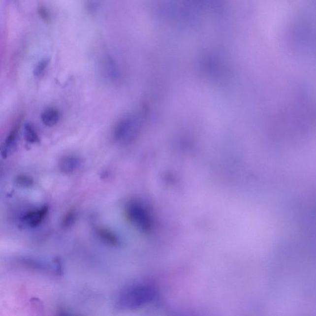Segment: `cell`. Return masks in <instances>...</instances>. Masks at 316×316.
Here are the masks:
<instances>
[{"instance_id":"cell-15","label":"cell","mask_w":316,"mask_h":316,"mask_svg":"<svg viewBox=\"0 0 316 316\" xmlns=\"http://www.w3.org/2000/svg\"><path fill=\"white\" fill-rule=\"evenodd\" d=\"M38 11L39 14H40L41 18H42L43 19V20L44 21L49 20V18H50L49 13H48V11L47 10V9L46 8L45 6H39Z\"/></svg>"},{"instance_id":"cell-5","label":"cell","mask_w":316,"mask_h":316,"mask_svg":"<svg viewBox=\"0 0 316 316\" xmlns=\"http://www.w3.org/2000/svg\"><path fill=\"white\" fill-rule=\"evenodd\" d=\"M22 123V118H18V120L14 124L11 129L7 135L4 140L3 145L1 148V155L3 159H6L7 158L11 156L15 152L20 130Z\"/></svg>"},{"instance_id":"cell-10","label":"cell","mask_w":316,"mask_h":316,"mask_svg":"<svg viewBox=\"0 0 316 316\" xmlns=\"http://www.w3.org/2000/svg\"><path fill=\"white\" fill-rule=\"evenodd\" d=\"M104 70L106 74L112 81H117L120 78V70L115 61L111 57H107L104 62Z\"/></svg>"},{"instance_id":"cell-4","label":"cell","mask_w":316,"mask_h":316,"mask_svg":"<svg viewBox=\"0 0 316 316\" xmlns=\"http://www.w3.org/2000/svg\"><path fill=\"white\" fill-rule=\"evenodd\" d=\"M125 213L127 220L137 229L147 232L150 229L149 213L140 201L132 200L126 204Z\"/></svg>"},{"instance_id":"cell-12","label":"cell","mask_w":316,"mask_h":316,"mask_svg":"<svg viewBox=\"0 0 316 316\" xmlns=\"http://www.w3.org/2000/svg\"><path fill=\"white\" fill-rule=\"evenodd\" d=\"M77 218V212L75 208L70 209L65 214L62 219V226L64 229H68L74 225Z\"/></svg>"},{"instance_id":"cell-1","label":"cell","mask_w":316,"mask_h":316,"mask_svg":"<svg viewBox=\"0 0 316 316\" xmlns=\"http://www.w3.org/2000/svg\"><path fill=\"white\" fill-rule=\"evenodd\" d=\"M150 298V290L145 284H131L119 291L115 298V306L120 310H131L147 303Z\"/></svg>"},{"instance_id":"cell-11","label":"cell","mask_w":316,"mask_h":316,"mask_svg":"<svg viewBox=\"0 0 316 316\" xmlns=\"http://www.w3.org/2000/svg\"><path fill=\"white\" fill-rule=\"evenodd\" d=\"M24 139L31 144L40 142V138L33 126L30 123H26L24 129Z\"/></svg>"},{"instance_id":"cell-8","label":"cell","mask_w":316,"mask_h":316,"mask_svg":"<svg viewBox=\"0 0 316 316\" xmlns=\"http://www.w3.org/2000/svg\"><path fill=\"white\" fill-rule=\"evenodd\" d=\"M95 232L99 240L108 246L116 247L120 244L118 236L108 228L97 226L95 228Z\"/></svg>"},{"instance_id":"cell-14","label":"cell","mask_w":316,"mask_h":316,"mask_svg":"<svg viewBox=\"0 0 316 316\" xmlns=\"http://www.w3.org/2000/svg\"><path fill=\"white\" fill-rule=\"evenodd\" d=\"M50 63V60L48 58H43L36 63L33 69V74L36 77H40L43 74L45 70L47 69L48 64Z\"/></svg>"},{"instance_id":"cell-2","label":"cell","mask_w":316,"mask_h":316,"mask_svg":"<svg viewBox=\"0 0 316 316\" xmlns=\"http://www.w3.org/2000/svg\"><path fill=\"white\" fill-rule=\"evenodd\" d=\"M142 115L130 114L124 116L114 125L111 137L119 145L130 144L137 138L142 124Z\"/></svg>"},{"instance_id":"cell-7","label":"cell","mask_w":316,"mask_h":316,"mask_svg":"<svg viewBox=\"0 0 316 316\" xmlns=\"http://www.w3.org/2000/svg\"><path fill=\"white\" fill-rule=\"evenodd\" d=\"M82 164L81 158L75 155H67L61 158L58 162V168L62 173L70 175L81 168Z\"/></svg>"},{"instance_id":"cell-3","label":"cell","mask_w":316,"mask_h":316,"mask_svg":"<svg viewBox=\"0 0 316 316\" xmlns=\"http://www.w3.org/2000/svg\"><path fill=\"white\" fill-rule=\"evenodd\" d=\"M17 264L26 269L55 276H61L64 272L63 262L59 257L52 261L31 256H22L16 259Z\"/></svg>"},{"instance_id":"cell-13","label":"cell","mask_w":316,"mask_h":316,"mask_svg":"<svg viewBox=\"0 0 316 316\" xmlns=\"http://www.w3.org/2000/svg\"><path fill=\"white\" fill-rule=\"evenodd\" d=\"M15 184L21 188H31L34 184L32 177L27 175H19L15 179Z\"/></svg>"},{"instance_id":"cell-16","label":"cell","mask_w":316,"mask_h":316,"mask_svg":"<svg viewBox=\"0 0 316 316\" xmlns=\"http://www.w3.org/2000/svg\"><path fill=\"white\" fill-rule=\"evenodd\" d=\"M57 316H79L75 314L70 312L69 310H65V309H60L57 312Z\"/></svg>"},{"instance_id":"cell-6","label":"cell","mask_w":316,"mask_h":316,"mask_svg":"<svg viewBox=\"0 0 316 316\" xmlns=\"http://www.w3.org/2000/svg\"><path fill=\"white\" fill-rule=\"evenodd\" d=\"M49 211L48 206H43L40 208L29 210L22 216L21 220L29 227L35 228L40 225L45 220Z\"/></svg>"},{"instance_id":"cell-9","label":"cell","mask_w":316,"mask_h":316,"mask_svg":"<svg viewBox=\"0 0 316 316\" xmlns=\"http://www.w3.org/2000/svg\"><path fill=\"white\" fill-rule=\"evenodd\" d=\"M41 120L43 125L47 127H53L57 125L60 120V113L54 107H49L43 110L41 114Z\"/></svg>"}]
</instances>
